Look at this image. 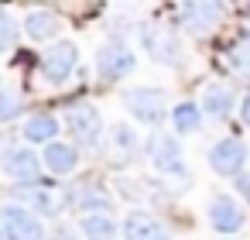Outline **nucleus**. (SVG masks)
<instances>
[{
    "label": "nucleus",
    "instance_id": "obj_24",
    "mask_svg": "<svg viewBox=\"0 0 250 240\" xmlns=\"http://www.w3.org/2000/svg\"><path fill=\"white\" fill-rule=\"evenodd\" d=\"M113 144H117L124 154H130V151H137V134H134L127 124H113Z\"/></svg>",
    "mask_w": 250,
    "mask_h": 240
},
{
    "label": "nucleus",
    "instance_id": "obj_5",
    "mask_svg": "<svg viewBox=\"0 0 250 240\" xmlns=\"http://www.w3.org/2000/svg\"><path fill=\"white\" fill-rule=\"evenodd\" d=\"M79 65V48L76 42H55L48 45V52L42 55V76L48 86H62Z\"/></svg>",
    "mask_w": 250,
    "mask_h": 240
},
{
    "label": "nucleus",
    "instance_id": "obj_18",
    "mask_svg": "<svg viewBox=\"0 0 250 240\" xmlns=\"http://www.w3.org/2000/svg\"><path fill=\"white\" fill-rule=\"evenodd\" d=\"M79 230L86 240H117V219L110 213H86L79 219Z\"/></svg>",
    "mask_w": 250,
    "mask_h": 240
},
{
    "label": "nucleus",
    "instance_id": "obj_3",
    "mask_svg": "<svg viewBox=\"0 0 250 240\" xmlns=\"http://www.w3.org/2000/svg\"><path fill=\"white\" fill-rule=\"evenodd\" d=\"M247 158H250V148L240 137H219L209 148V168L219 178H240L247 168Z\"/></svg>",
    "mask_w": 250,
    "mask_h": 240
},
{
    "label": "nucleus",
    "instance_id": "obj_13",
    "mask_svg": "<svg viewBox=\"0 0 250 240\" xmlns=\"http://www.w3.org/2000/svg\"><path fill=\"white\" fill-rule=\"evenodd\" d=\"M199 107H202L206 117H212V120H226V117L233 113V107H236V93H233L226 83H209V86L202 89Z\"/></svg>",
    "mask_w": 250,
    "mask_h": 240
},
{
    "label": "nucleus",
    "instance_id": "obj_16",
    "mask_svg": "<svg viewBox=\"0 0 250 240\" xmlns=\"http://www.w3.org/2000/svg\"><path fill=\"white\" fill-rule=\"evenodd\" d=\"M18 196H21V206L38 209L42 216H55V213H62V206H65V202L59 199V192H52V189H38V185L21 189Z\"/></svg>",
    "mask_w": 250,
    "mask_h": 240
},
{
    "label": "nucleus",
    "instance_id": "obj_22",
    "mask_svg": "<svg viewBox=\"0 0 250 240\" xmlns=\"http://www.w3.org/2000/svg\"><path fill=\"white\" fill-rule=\"evenodd\" d=\"M18 42V21L0 7V52H11Z\"/></svg>",
    "mask_w": 250,
    "mask_h": 240
},
{
    "label": "nucleus",
    "instance_id": "obj_20",
    "mask_svg": "<svg viewBox=\"0 0 250 240\" xmlns=\"http://www.w3.org/2000/svg\"><path fill=\"white\" fill-rule=\"evenodd\" d=\"M72 206L76 209H93V213H110V196L96 185H86V189L72 192Z\"/></svg>",
    "mask_w": 250,
    "mask_h": 240
},
{
    "label": "nucleus",
    "instance_id": "obj_26",
    "mask_svg": "<svg viewBox=\"0 0 250 240\" xmlns=\"http://www.w3.org/2000/svg\"><path fill=\"white\" fill-rule=\"evenodd\" d=\"M240 120H243V124L250 127V93H247V96L240 100Z\"/></svg>",
    "mask_w": 250,
    "mask_h": 240
},
{
    "label": "nucleus",
    "instance_id": "obj_2",
    "mask_svg": "<svg viewBox=\"0 0 250 240\" xmlns=\"http://www.w3.org/2000/svg\"><path fill=\"white\" fill-rule=\"evenodd\" d=\"M141 45H144V52H147L158 65H168V69L182 65V42H178V35H175L168 24H144Z\"/></svg>",
    "mask_w": 250,
    "mask_h": 240
},
{
    "label": "nucleus",
    "instance_id": "obj_23",
    "mask_svg": "<svg viewBox=\"0 0 250 240\" xmlns=\"http://www.w3.org/2000/svg\"><path fill=\"white\" fill-rule=\"evenodd\" d=\"M21 113V96L11 89H0V124H7Z\"/></svg>",
    "mask_w": 250,
    "mask_h": 240
},
{
    "label": "nucleus",
    "instance_id": "obj_11",
    "mask_svg": "<svg viewBox=\"0 0 250 240\" xmlns=\"http://www.w3.org/2000/svg\"><path fill=\"white\" fill-rule=\"evenodd\" d=\"M243 223H247V213H243V206H240L233 196H226V192L212 196V202H209V226H212L216 233L233 237V233L243 230Z\"/></svg>",
    "mask_w": 250,
    "mask_h": 240
},
{
    "label": "nucleus",
    "instance_id": "obj_8",
    "mask_svg": "<svg viewBox=\"0 0 250 240\" xmlns=\"http://www.w3.org/2000/svg\"><path fill=\"white\" fill-rule=\"evenodd\" d=\"M65 127H69V134L76 137V144L96 148V144H100V134H103V117H100V110H96L93 103H76V107H69V113H65Z\"/></svg>",
    "mask_w": 250,
    "mask_h": 240
},
{
    "label": "nucleus",
    "instance_id": "obj_1",
    "mask_svg": "<svg viewBox=\"0 0 250 240\" xmlns=\"http://www.w3.org/2000/svg\"><path fill=\"white\" fill-rule=\"evenodd\" d=\"M178 11H182V21L192 35L206 38L212 35L223 18H226V0H178Z\"/></svg>",
    "mask_w": 250,
    "mask_h": 240
},
{
    "label": "nucleus",
    "instance_id": "obj_15",
    "mask_svg": "<svg viewBox=\"0 0 250 240\" xmlns=\"http://www.w3.org/2000/svg\"><path fill=\"white\" fill-rule=\"evenodd\" d=\"M59 31H62V21L55 14H48V11H31L24 18V35L31 42H52Z\"/></svg>",
    "mask_w": 250,
    "mask_h": 240
},
{
    "label": "nucleus",
    "instance_id": "obj_9",
    "mask_svg": "<svg viewBox=\"0 0 250 240\" xmlns=\"http://www.w3.org/2000/svg\"><path fill=\"white\" fill-rule=\"evenodd\" d=\"M42 165L45 161L31 148H21V144H11V148H4V154H0V168H4V175H11L21 185H35L42 178Z\"/></svg>",
    "mask_w": 250,
    "mask_h": 240
},
{
    "label": "nucleus",
    "instance_id": "obj_27",
    "mask_svg": "<svg viewBox=\"0 0 250 240\" xmlns=\"http://www.w3.org/2000/svg\"><path fill=\"white\" fill-rule=\"evenodd\" d=\"M52 240H76V237H72V230H65V226H62V230H55V237H52Z\"/></svg>",
    "mask_w": 250,
    "mask_h": 240
},
{
    "label": "nucleus",
    "instance_id": "obj_4",
    "mask_svg": "<svg viewBox=\"0 0 250 240\" xmlns=\"http://www.w3.org/2000/svg\"><path fill=\"white\" fill-rule=\"evenodd\" d=\"M0 226H4V237L7 240H45L42 219L28 206H18V202L0 206Z\"/></svg>",
    "mask_w": 250,
    "mask_h": 240
},
{
    "label": "nucleus",
    "instance_id": "obj_21",
    "mask_svg": "<svg viewBox=\"0 0 250 240\" xmlns=\"http://www.w3.org/2000/svg\"><path fill=\"white\" fill-rule=\"evenodd\" d=\"M229 65H233L236 76L250 79V35H243V38L229 48Z\"/></svg>",
    "mask_w": 250,
    "mask_h": 240
},
{
    "label": "nucleus",
    "instance_id": "obj_29",
    "mask_svg": "<svg viewBox=\"0 0 250 240\" xmlns=\"http://www.w3.org/2000/svg\"><path fill=\"white\" fill-rule=\"evenodd\" d=\"M247 18H250V4H247Z\"/></svg>",
    "mask_w": 250,
    "mask_h": 240
},
{
    "label": "nucleus",
    "instance_id": "obj_25",
    "mask_svg": "<svg viewBox=\"0 0 250 240\" xmlns=\"http://www.w3.org/2000/svg\"><path fill=\"white\" fill-rule=\"evenodd\" d=\"M236 192H240V196H243V199L250 202V175H247V172H243V175L236 178Z\"/></svg>",
    "mask_w": 250,
    "mask_h": 240
},
{
    "label": "nucleus",
    "instance_id": "obj_19",
    "mask_svg": "<svg viewBox=\"0 0 250 240\" xmlns=\"http://www.w3.org/2000/svg\"><path fill=\"white\" fill-rule=\"evenodd\" d=\"M202 117H206L202 107L192 103V100H182V103L171 107V124H175L178 134H195V131L202 127Z\"/></svg>",
    "mask_w": 250,
    "mask_h": 240
},
{
    "label": "nucleus",
    "instance_id": "obj_6",
    "mask_svg": "<svg viewBox=\"0 0 250 240\" xmlns=\"http://www.w3.org/2000/svg\"><path fill=\"white\" fill-rule=\"evenodd\" d=\"M124 103H127V110H130V117H134L137 124H147V127H158V124L165 120V113H168L165 93L154 89V86H137V89H130V93L124 96Z\"/></svg>",
    "mask_w": 250,
    "mask_h": 240
},
{
    "label": "nucleus",
    "instance_id": "obj_28",
    "mask_svg": "<svg viewBox=\"0 0 250 240\" xmlns=\"http://www.w3.org/2000/svg\"><path fill=\"white\" fill-rule=\"evenodd\" d=\"M0 240H7V237H4V226H0Z\"/></svg>",
    "mask_w": 250,
    "mask_h": 240
},
{
    "label": "nucleus",
    "instance_id": "obj_10",
    "mask_svg": "<svg viewBox=\"0 0 250 240\" xmlns=\"http://www.w3.org/2000/svg\"><path fill=\"white\" fill-rule=\"evenodd\" d=\"M134 65H137V55H134L124 42H106V45L96 52V72H100V79H106V83H117V79L130 76Z\"/></svg>",
    "mask_w": 250,
    "mask_h": 240
},
{
    "label": "nucleus",
    "instance_id": "obj_14",
    "mask_svg": "<svg viewBox=\"0 0 250 240\" xmlns=\"http://www.w3.org/2000/svg\"><path fill=\"white\" fill-rule=\"evenodd\" d=\"M42 161H45L48 172H55V175H69V172H76V165H79V151H76V144L52 141V144H45Z\"/></svg>",
    "mask_w": 250,
    "mask_h": 240
},
{
    "label": "nucleus",
    "instance_id": "obj_12",
    "mask_svg": "<svg viewBox=\"0 0 250 240\" xmlns=\"http://www.w3.org/2000/svg\"><path fill=\"white\" fill-rule=\"evenodd\" d=\"M124 240H171V233L154 213L130 209L127 219H124Z\"/></svg>",
    "mask_w": 250,
    "mask_h": 240
},
{
    "label": "nucleus",
    "instance_id": "obj_7",
    "mask_svg": "<svg viewBox=\"0 0 250 240\" xmlns=\"http://www.w3.org/2000/svg\"><path fill=\"white\" fill-rule=\"evenodd\" d=\"M151 165L161 172V175H168V178H178V182H188V165H185V158H182V148H178V137H171V134H154V141H151Z\"/></svg>",
    "mask_w": 250,
    "mask_h": 240
},
{
    "label": "nucleus",
    "instance_id": "obj_17",
    "mask_svg": "<svg viewBox=\"0 0 250 240\" xmlns=\"http://www.w3.org/2000/svg\"><path fill=\"white\" fill-rule=\"evenodd\" d=\"M59 131H62V124H59V117H52V113H35V117H28V124H24V137H28L31 144H52V141L59 137Z\"/></svg>",
    "mask_w": 250,
    "mask_h": 240
}]
</instances>
